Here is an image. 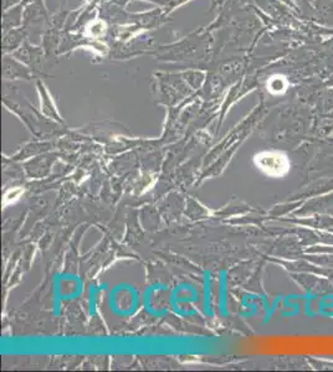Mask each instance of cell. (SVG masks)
<instances>
[{
  "label": "cell",
  "mask_w": 333,
  "mask_h": 372,
  "mask_svg": "<svg viewBox=\"0 0 333 372\" xmlns=\"http://www.w3.org/2000/svg\"><path fill=\"white\" fill-rule=\"evenodd\" d=\"M288 82L285 76L273 74L268 81V89L270 94H281L288 89Z\"/></svg>",
  "instance_id": "cell-8"
},
{
  "label": "cell",
  "mask_w": 333,
  "mask_h": 372,
  "mask_svg": "<svg viewBox=\"0 0 333 372\" xmlns=\"http://www.w3.org/2000/svg\"><path fill=\"white\" fill-rule=\"evenodd\" d=\"M15 59L19 60L20 62L26 64L29 69H33L38 77H45L44 64L46 60L43 45L33 44L29 40H26L24 44L13 54Z\"/></svg>",
  "instance_id": "cell-3"
},
{
  "label": "cell",
  "mask_w": 333,
  "mask_h": 372,
  "mask_svg": "<svg viewBox=\"0 0 333 372\" xmlns=\"http://www.w3.org/2000/svg\"><path fill=\"white\" fill-rule=\"evenodd\" d=\"M24 9L25 3L21 1L19 5L3 11V16H1V30H3V33L23 26Z\"/></svg>",
  "instance_id": "cell-7"
},
{
  "label": "cell",
  "mask_w": 333,
  "mask_h": 372,
  "mask_svg": "<svg viewBox=\"0 0 333 372\" xmlns=\"http://www.w3.org/2000/svg\"><path fill=\"white\" fill-rule=\"evenodd\" d=\"M255 163L258 165L261 171L268 174L270 176L280 178L285 174L288 173L290 169V162L288 159L281 153L276 152H265V153L258 154Z\"/></svg>",
  "instance_id": "cell-4"
},
{
  "label": "cell",
  "mask_w": 333,
  "mask_h": 372,
  "mask_svg": "<svg viewBox=\"0 0 333 372\" xmlns=\"http://www.w3.org/2000/svg\"><path fill=\"white\" fill-rule=\"evenodd\" d=\"M21 1H23V0H1L3 11L10 9V8H13V6H16V5H19Z\"/></svg>",
  "instance_id": "cell-10"
},
{
  "label": "cell",
  "mask_w": 333,
  "mask_h": 372,
  "mask_svg": "<svg viewBox=\"0 0 333 372\" xmlns=\"http://www.w3.org/2000/svg\"><path fill=\"white\" fill-rule=\"evenodd\" d=\"M38 76L33 69L26 64L15 59L13 55H3V79L4 81H15V79H36Z\"/></svg>",
  "instance_id": "cell-5"
},
{
  "label": "cell",
  "mask_w": 333,
  "mask_h": 372,
  "mask_svg": "<svg viewBox=\"0 0 333 372\" xmlns=\"http://www.w3.org/2000/svg\"><path fill=\"white\" fill-rule=\"evenodd\" d=\"M152 56L172 64L168 69H205L214 60L213 31L204 26L175 43L158 45Z\"/></svg>",
  "instance_id": "cell-1"
},
{
  "label": "cell",
  "mask_w": 333,
  "mask_h": 372,
  "mask_svg": "<svg viewBox=\"0 0 333 372\" xmlns=\"http://www.w3.org/2000/svg\"><path fill=\"white\" fill-rule=\"evenodd\" d=\"M26 40H28V35H26V31L23 26L3 33L1 52L3 55L14 54L15 51L19 49Z\"/></svg>",
  "instance_id": "cell-6"
},
{
  "label": "cell",
  "mask_w": 333,
  "mask_h": 372,
  "mask_svg": "<svg viewBox=\"0 0 333 372\" xmlns=\"http://www.w3.org/2000/svg\"><path fill=\"white\" fill-rule=\"evenodd\" d=\"M109 57L111 60L134 59L142 55H152L154 50L158 46L155 44V40L148 34V31L134 36L127 41H109Z\"/></svg>",
  "instance_id": "cell-2"
},
{
  "label": "cell",
  "mask_w": 333,
  "mask_h": 372,
  "mask_svg": "<svg viewBox=\"0 0 333 372\" xmlns=\"http://www.w3.org/2000/svg\"><path fill=\"white\" fill-rule=\"evenodd\" d=\"M189 1H190V0H168V5H167V8H164V9L170 15L173 13L174 10L178 9L179 6H183V5L187 4Z\"/></svg>",
  "instance_id": "cell-9"
}]
</instances>
